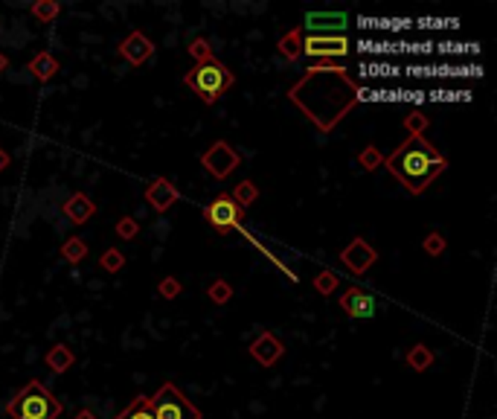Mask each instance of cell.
Returning <instances> with one entry per match:
<instances>
[{"mask_svg":"<svg viewBox=\"0 0 497 419\" xmlns=\"http://www.w3.org/2000/svg\"><path fill=\"white\" fill-rule=\"evenodd\" d=\"M64 411V405L47 390L44 382H27L21 390H18L9 402H6V413L12 419H58Z\"/></svg>","mask_w":497,"mask_h":419,"instance_id":"3957f363","label":"cell"},{"mask_svg":"<svg viewBox=\"0 0 497 419\" xmlns=\"http://www.w3.org/2000/svg\"><path fill=\"white\" fill-rule=\"evenodd\" d=\"M62 210H64V215L70 218L73 225H88L90 218L96 215V204L90 201V198H88L85 192H73V195L67 198V201H64Z\"/></svg>","mask_w":497,"mask_h":419,"instance_id":"9a60e30c","label":"cell"},{"mask_svg":"<svg viewBox=\"0 0 497 419\" xmlns=\"http://www.w3.org/2000/svg\"><path fill=\"white\" fill-rule=\"evenodd\" d=\"M375 259H379V253H375V248L367 242V239H361V236L352 239V242L341 251V262H343L352 274H358V277L367 274V271L375 265Z\"/></svg>","mask_w":497,"mask_h":419,"instance_id":"30bf717a","label":"cell"},{"mask_svg":"<svg viewBox=\"0 0 497 419\" xmlns=\"http://www.w3.org/2000/svg\"><path fill=\"white\" fill-rule=\"evenodd\" d=\"M137 233H140V225H137V218H131V215H125V218H119L116 222V236L119 239H137Z\"/></svg>","mask_w":497,"mask_h":419,"instance_id":"4dcf8cb0","label":"cell"},{"mask_svg":"<svg viewBox=\"0 0 497 419\" xmlns=\"http://www.w3.org/2000/svg\"><path fill=\"white\" fill-rule=\"evenodd\" d=\"M303 53L311 58H343L349 53L346 35H308L303 38Z\"/></svg>","mask_w":497,"mask_h":419,"instance_id":"9c48e42d","label":"cell"},{"mask_svg":"<svg viewBox=\"0 0 497 419\" xmlns=\"http://www.w3.org/2000/svg\"><path fill=\"white\" fill-rule=\"evenodd\" d=\"M149 399H151V416L154 419H201V411H198L184 396V390L175 387L172 382L161 385V390Z\"/></svg>","mask_w":497,"mask_h":419,"instance_id":"5b68a950","label":"cell"},{"mask_svg":"<svg viewBox=\"0 0 497 419\" xmlns=\"http://www.w3.org/2000/svg\"><path fill=\"white\" fill-rule=\"evenodd\" d=\"M430 126V117H425L422 111H410L407 117H404V128H407V134L410 137H422V131Z\"/></svg>","mask_w":497,"mask_h":419,"instance_id":"484cf974","label":"cell"},{"mask_svg":"<svg viewBox=\"0 0 497 419\" xmlns=\"http://www.w3.org/2000/svg\"><path fill=\"white\" fill-rule=\"evenodd\" d=\"M99 265H102L108 274H116V271H123L125 256H123V251H119V248H108L102 253V259H99Z\"/></svg>","mask_w":497,"mask_h":419,"instance_id":"4316f807","label":"cell"},{"mask_svg":"<svg viewBox=\"0 0 497 419\" xmlns=\"http://www.w3.org/2000/svg\"><path fill=\"white\" fill-rule=\"evenodd\" d=\"M306 29L308 35H346L349 15L346 12H308Z\"/></svg>","mask_w":497,"mask_h":419,"instance_id":"8fae6325","label":"cell"},{"mask_svg":"<svg viewBox=\"0 0 497 419\" xmlns=\"http://www.w3.org/2000/svg\"><path fill=\"white\" fill-rule=\"evenodd\" d=\"M430 364H433V352H430L425 344H416V347L407 352V367H410V370L425 373V370H430Z\"/></svg>","mask_w":497,"mask_h":419,"instance_id":"ffe728a7","label":"cell"},{"mask_svg":"<svg viewBox=\"0 0 497 419\" xmlns=\"http://www.w3.org/2000/svg\"><path fill=\"white\" fill-rule=\"evenodd\" d=\"M116 419H154L151 416V399L149 396H137L123 413H116Z\"/></svg>","mask_w":497,"mask_h":419,"instance_id":"44dd1931","label":"cell"},{"mask_svg":"<svg viewBox=\"0 0 497 419\" xmlns=\"http://www.w3.org/2000/svg\"><path fill=\"white\" fill-rule=\"evenodd\" d=\"M422 251L430 253V256H442V251H445V236H442V233H428L425 242H422Z\"/></svg>","mask_w":497,"mask_h":419,"instance_id":"1f68e13d","label":"cell"},{"mask_svg":"<svg viewBox=\"0 0 497 419\" xmlns=\"http://www.w3.org/2000/svg\"><path fill=\"white\" fill-rule=\"evenodd\" d=\"M116 53L125 58L128 65H134V67H140V65H146L149 58L154 55V44L149 41V38L140 32V29H134V32H128L123 41H119V47H116Z\"/></svg>","mask_w":497,"mask_h":419,"instance_id":"7c38bea8","label":"cell"},{"mask_svg":"<svg viewBox=\"0 0 497 419\" xmlns=\"http://www.w3.org/2000/svg\"><path fill=\"white\" fill-rule=\"evenodd\" d=\"M73 419H99V416H96L93 411H88V408H82V411H79V413H76Z\"/></svg>","mask_w":497,"mask_h":419,"instance_id":"d6a6232c","label":"cell"},{"mask_svg":"<svg viewBox=\"0 0 497 419\" xmlns=\"http://www.w3.org/2000/svg\"><path fill=\"white\" fill-rule=\"evenodd\" d=\"M177 198H181V192H177V187L169 181V178H154V181L146 187V204L154 210V213H169Z\"/></svg>","mask_w":497,"mask_h":419,"instance_id":"4fadbf2b","label":"cell"},{"mask_svg":"<svg viewBox=\"0 0 497 419\" xmlns=\"http://www.w3.org/2000/svg\"><path fill=\"white\" fill-rule=\"evenodd\" d=\"M62 256L67 259L70 265H79V262H85V256H88V245H85L79 236H70L67 242L62 245Z\"/></svg>","mask_w":497,"mask_h":419,"instance_id":"7402d4cb","label":"cell"},{"mask_svg":"<svg viewBox=\"0 0 497 419\" xmlns=\"http://www.w3.org/2000/svg\"><path fill=\"white\" fill-rule=\"evenodd\" d=\"M282 352H285V347H282V341L276 338L273 332H259V338L250 344V355L259 361L262 367H273L276 361L282 358Z\"/></svg>","mask_w":497,"mask_h":419,"instance_id":"5bb4252c","label":"cell"},{"mask_svg":"<svg viewBox=\"0 0 497 419\" xmlns=\"http://www.w3.org/2000/svg\"><path fill=\"white\" fill-rule=\"evenodd\" d=\"M288 99H291V105L300 108V114L308 123H314L317 131L329 134L358 105L361 88L346 73V67L314 65L288 88Z\"/></svg>","mask_w":497,"mask_h":419,"instance_id":"6da1fadb","label":"cell"},{"mask_svg":"<svg viewBox=\"0 0 497 419\" xmlns=\"http://www.w3.org/2000/svg\"><path fill=\"white\" fill-rule=\"evenodd\" d=\"M337 283H341V277H337L332 268H323L320 274L314 277V291H317V294H323V297H329V294L337 291Z\"/></svg>","mask_w":497,"mask_h":419,"instance_id":"d4e9b609","label":"cell"},{"mask_svg":"<svg viewBox=\"0 0 497 419\" xmlns=\"http://www.w3.org/2000/svg\"><path fill=\"white\" fill-rule=\"evenodd\" d=\"M358 164H361L367 172H372V169H379V166L384 164V154L375 149V146H367L361 154H358Z\"/></svg>","mask_w":497,"mask_h":419,"instance_id":"f546056e","label":"cell"},{"mask_svg":"<svg viewBox=\"0 0 497 419\" xmlns=\"http://www.w3.org/2000/svg\"><path fill=\"white\" fill-rule=\"evenodd\" d=\"M29 12L35 15V21L50 24V21H55V18L62 15V6H58L55 0H38V4H32V6H29Z\"/></svg>","mask_w":497,"mask_h":419,"instance_id":"603a6c76","label":"cell"},{"mask_svg":"<svg viewBox=\"0 0 497 419\" xmlns=\"http://www.w3.org/2000/svg\"><path fill=\"white\" fill-rule=\"evenodd\" d=\"M9 166V154H6V149H0V172H4Z\"/></svg>","mask_w":497,"mask_h":419,"instance_id":"836d02e7","label":"cell"},{"mask_svg":"<svg viewBox=\"0 0 497 419\" xmlns=\"http://www.w3.org/2000/svg\"><path fill=\"white\" fill-rule=\"evenodd\" d=\"M27 70L38 79V82H50V79L58 73V58H55L53 53L44 50V53H38V55L32 58V62L27 65Z\"/></svg>","mask_w":497,"mask_h":419,"instance_id":"2e32d148","label":"cell"},{"mask_svg":"<svg viewBox=\"0 0 497 419\" xmlns=\"http://www.w3.org/2000/svg\"><path fill=\"white\" fill-rule=\"evenodd\" d=\"M181 291H184V283L175 277H163L161 286H157V294H161L163 300H175V297H181Z\"/></svg>","mask_w":497,"mask_h":419,"instance_id":"f1b7e54d","label":"cell"},{"mask_svg":"<svg viewBox=\"0 0 497 419\" xmlns=\"http://www.w3.org/2000/svg\"><path fill=\"white\" fill-rule=\"evenodd\" d=\"M73 361H76V355H73V350H70L67 344H55V347H50L47 355H44V364H47L53 373H67V370L73 367Z\"/></svg>","mask_w":497,"mask_h":419,"instance_id":"e0dca14e","label":"cell"},{"mask_svg":"<svg viewBox=\"0 0 497 419\" xmlns=\"http://www.w3.org/2000/svg\"><path fill=\"white\" fill-rule=\"evenodd\" d=\"M9 67V58H6V53H0V73H4Z\"/></svg>","mask_w":497,"mask_h":419,"instance_id":"e575fe53","label":"cell"},{"mask_svg":"<svg viewBox=\"0 0 497 419\" xmlns=\"http://www.w3.org/2000/svg\"><path fill=\"white\" fill-rule=\"evenodd\" d=\"M207 297H210V303L224 306V303L233 300V286L227 283V279H212L210 288H207Z\"/></svg>","mask_w":497,"mask_h":419,"instance_id":"cb8c5ba5","label":"cell"},{"mask_svg":"<svg viewBox=\"0 0 497 419\" xmlns=\"http://www.w3.org/2000/svg\"><path fill=\"white\" fill-rule=\"evenodd\" d=\"M230 198H233V201L238 204V207H250L253 201H256V198H259V187H256L253 181H247V178H245V181H238L236 187H233V192H230Z\"/></svg>","mask_w":497,"mask_h":419,"instance_id":"d6986e66","label":"cell"},{"mask_svg":"<svg viewBox=\"0 0 497 419\" xmlns=\"http://www.w3.org/2000/svg\"><path fill=\"white\" fill-rule=\"evenodd\" d=\"M184 85L201 99L204 105H215L218 99L236 85V76L227 65L218 62V58H210V62H201L192 70H186Z\"/></svg>","mask_w":497,"mask_h":419,"instance_id":"277c9868","label":"cell"},{"mask_svg":"<svg viewBox=\"0 0 497 419\" xmlns=\"http://www.w3.org/2000/svg\"><path fill=\"white\" fill-rule=\"evenodd\" d=\"M384 166L410 195H422L448 169V161L422 134V137H407L393 154L384 157Z\"/></svg>","mask_w":497,"mask_h":419,"instance_id":"7a4b0ae2","label":"cell"},{"mask_svg":"<svg viewBox=\"0 0 497 419\" xmlns=\"http://www.w3.org/2000/svg\"><path fill=\"white\" fill-rule=\"evenodd\" d=\"M186 50H189V55L195 58V65L210 62V58H212V47H210V41H207V38H192Z\"/></svg>","mask_w":497,"mask_h":419,"instance_id":"83f0119b","label":"cell"},{"mask_svg":"<svg viewBox=\"0 0 497 419\" xmlns=\"http://www.w3.org/2000/svg\"><path fill=\"white\" fill-rule=\"evenodd\" d=\"M204 218H207V225L218 233H230V230H242V207H238L230 192H222V195H215L212 201L204 207Z\"/></svg>","mask_w":497,"mask_h":419,"instance_id":"8992f818","label":"cell"},{"mask_svg":"<svg viewBox=\"0 0 497 419\" xmlns=\"http://www.w3.org/2000/svg\"><path fill=\"white\" fill-rule=\"evenodd\" d=\"M276 50H280L282 58H288V62H297V58L303 55V29H291L280 38V44H276Z\"/></svg>","mask_w":497,"mask_h":419,"instance_id":"ac0fdd59","label":"cell"},{"mask_svg":"<svg viewBox=\"0 0 497 419\" xmlns=\"http://www.w3.org/2000/svg\"><path fill=\"white\" fill-rule=\"evenodd\" d=\"M201 166L215 178V181H224V178H230L238 166H242V154H238L230 143H224V140H215V143L201 154Z\"/></svg>","mask_w":497,"mask_h":419,"instance_id":"52a82bcc","label":"cell"},{"mask_svg":"<svg viewBox=\"0 0 497 419\" xmlns=\"http://www.w3.org/2000/svg\"><path fill=\"white\" fill-rule=\"evenodd\" d=\"M337 303H341V309L349 317H355V321H367V317H372L375 312H379V297H375L372 291H367V288H361V286L346 288Z\"/></svg>","mask_w":497,"mask_h":419,"instance_id":"ba28073f","label":"cell"}]
</instances>
